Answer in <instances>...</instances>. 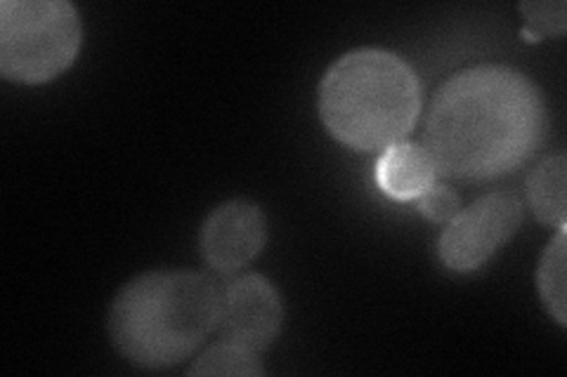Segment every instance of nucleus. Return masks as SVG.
Masks as SVG:
<instances>
[{"label": "nucleus", "mask_w": 567, "mask_h": 377, "mask_svg": "<svg viewBox=\"0 0 567 377\" xmlns=\"http://www.w3.org/2000/svg\"><path fill=\"white\" fill-rule=\"evenodd\" d=\"M546 133L539 87L504 64H481L447 78L425 118L423 149L437 175L489 182L516 172Z\"/></svg>", "instance_id": "1"}, {"label": "nucleus", "mask_w": 567, "mask_h": 377, "mask_svg": "<svg viewBox=\"0 0 567 377\" xmlns=\"http://www.w3.org/2000/svg\"><path fill=\"white\" fill-rule=\"evenodd\" d=\"M223 291L202 272H150L123 285L110 310L114 347L142 368H171L218 328Z\"/></svg>", "instance_id": "2"}, {"label": "nucleus", "mask_w": 567, "mask_h": 377, "mask_svg": "<svg viewBox=\"0 0 567 377\" xmlns=\"http://www.w3.org/2000/svg\"><path fill=\"white\" fill-rule=\"evenodd\" d=\"M421 112L416 71L395 52L362 48L336 60L319 85V116L341 145L385 151L414 130Z\"/></svg>", "instance_id": "3"}, {"label": "nucleus", "mask_w": 567, "mask_h": 377, "mask_svg": "<svg viewBox=\"0 0 567 377\" xmlns=\"http://www.w3.org/2000/svg\"><path fill=\"white\" fill-rule=\"evenodd\" d=\"M81 17L66 0L0 3V74L39 85L58 78L81 50Z\"/></svg>", "instance_id": "4"}, {"label": "nucleus", "mask_w": 567, "mask_h": 377, "mask_svg": "<svg viewBox=\"0 0 567 377\" xmlns=\"http://www.w3.org/2000/svg\"><path fill=\"white\" fill-rule=\"evenodd\" d=\"M520 224L523 203L516 193H487L447 222L437 241L440 262L458 274L475 272L516 237Z\"/></svg>", "instance_id": "5"}, {"label": "nucleus", "mask_w": 567, "mask_h": 377, "mask_svg": "<svg viewBox=\"0 0 567 377\" xmlns=\"http://www.w3.org/2000/svg\"><path fill=\"white\" fill-rule=\"evenodd\" d=\"M284 323V304L275 285L260 274H246L227 283L223 291L220 331L251 352L268 349Z\"/></svg>", "instance_id": "6"}, {"label": "nucleus", "mask_w": 567, "mask_h": 377, "mask_svg": "<svg viewBox=\"0 0 567 377\" xmlns=\"http://www.w3.org/2000/svg\"><path fill=\"white\" fill-rule=\"evenodd\" d=\"M268 239L265 212L251 201H227L202 227V255L208 266L233 274L251 262Z\"/></svg>", "instance_id": "7"}, {"label": "nucleus", "mask_w": 567, "mask_h": 377, "mask_svg": "<svg viewBox=\"0 0 567 377\" xmlns=\"http://www.w3.org/2000/svg\"><path fill=\"white\" fill-rule=\"evenodd\" d=\"M437 179V168L423 145L414 142H400L388 147L377 164V182L379 187L400 201L419 199L431 189Z\"/></svg>", "instance_id": "8"}, {"label": "nucleus", "mask_w": 567, "mask_h": 377, "mask_svg": "<svg viewBox=\"0 0 567 377\" xmlns=\"http://www.w3.org/2000/svg\"><path fill=\"white\" fill-rule=\"evenodd\" d=\"M565 187H567V158L565 154H554L544 158L532 170L527 179V199L535 218L546 224L565 229Z\"/></svg>", "instance_id": "9"}, {"label": "nucleus", "mask_w": 567, "mask_h": 377, "mask_svg": "<svg viewBox=\"0 0 567 377\" xmlns=\"http://www.w3.org/2000/svg\"><path fill=\"white\" fill-rule=\"evenodd\" d=\"M537 289L546 312L558 321V326H565V229H558L551 245L544 250V258L537 272Z\"/></svg>", "instance_id": "10"}, {"label": "nucleus", "mask_w": 567, "mask_h": 377, "mask_svg": "<svg viewBox=\"0 0 567 377\" xmlns=\"http://www.w3.org/2000/svg\"><path fill=\"white\" fill-rule=\"evenodd\" d=\"M189 375H239V377H256L262 375V366L258 354L246 349L237 343H218L208 347L197 362L187 370Z\"/></svg>", "instance_id": "11"}, {"label": "nucleus", "mask_w": 567, "mask_h": 377, "mask_svg": "<svg viewBox=\"0 0 567 377\" xmlns=\"http://www.w3.org/2000/svg\"><path fill=\"white\" fill-rule=\"evenodd\" d=\"M520 12L525 17V41H539L542 35H563L565 33V3H523Z\"/></svg>", "instance_id": "12"}, {"label": "nucleus", "mask_w": 567, "mask_h": 377, "mask_svg": "<svg viewBox=\"0 0 567 377\" xmlns=\"http://www.w3.org/2000/svg\"><path fill=\"white\" fill-rule=\"evenodd\" d=\"M458 206H461L458 196L450 187H442V185H433L431 189H425L419 196L421 214L437 224H447L450 220H454L461 210Z\"/></svg>", "instance_id": "13"}]
</instances>
